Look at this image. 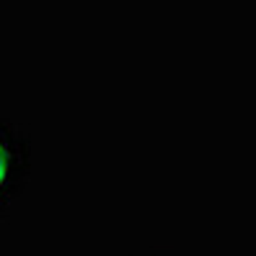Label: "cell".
I'll return each mask as SVG.
<instances>
[{
  "label": "cell",
  "instance_id": "obj_1",
  "mask_svg": "<svg viewBox=\"0 0 256 256\" xmlns=\"http://www.w3.org/2000/svg\"><path fill=\"white\" fill-rule=\"evenodd\" d=\"M28 144L18 128L0 123V212H3L26 184Z\"/></svg>",
  "mask_w": 256,
  "mask_h": 256
}]
</instances>
